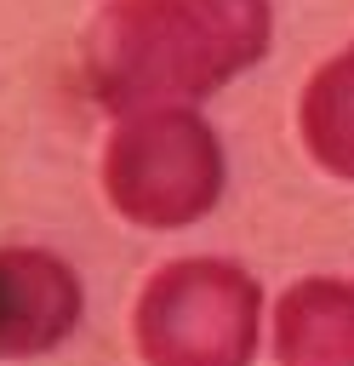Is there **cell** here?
<instances>
[{
  "mask_svg": "<svg viewBox=\"0 0 354 366\" xmlns=\"http://www.w3.org/2000/svg\"><path fill=\"white\" fill-rule=\"evenodd\" d=\"M280 366H354V286L303 280L280 297L274 320Z\"/></svg>",
  "mask_w": 354,
  "mask_h": 366,
  "instance_id": "5",
  "label": "cell"
},
{
  "mask_svg": "<svg viewBox=\"0 0 354 366\" xmlns=\"http://www.w3.org/2000/svg\"><path fill=\"white\" fill-rule=\"evenodd\" d=\"M297 126H303L308 154L331 177H348L354 183V46L343 57H331L308 80L303 109H297Z\"/></svg>",
  "mask_w": 354,
  "mask_h": 366,
  "instance_id": "6",
  "label": "cell"
},
{
  "mask_svg": "<svg viewBox=\"0 0 354 366\" xmlns=\"http://www.w3.org/2000/svg\"><path fill=\"white\" fill-rule=\"evenodd\" d=\"M263 292L240 263L183 257L137 297V349L148 366H251Z\"/></svg>",
  "mask_w": 354,
  "mask_h": 366,
  "instance_id": "3",
  "label": "cell"
},
{
  "mask_svg": "<svg viewBox=\"0 0 354 366\" xmlns=\"http://www.w3.org/2000/svg\"><path fill=\"white\" fill-rule=\"evenodd\" d=\"M80 280L51 252H0V355H46L80 326Z\"/></svg>",
  "mask_w": 354,
  "mask_h": 366,
  "instance_id": "4",
  "label": "cell"
},
{
  "mask_svg": "<svg viewBox=\"0 0 354 366\" xmlns=\"http://www.w3.org/2000/svg\"><path fill=\"white\" fill-rule=\"evenodd\" d=\"M103 194L143 229H183L223 194V149L188 109H143L103 149Z\"/></svg>",
  "mask_w": 354,
  "mask_h": 366,
  "instance_id": "2",
  "label": "cell"
},
{
  "mask_svg": "<svg viewBox=\"0 0 354 366\" xmlns=\"http://www.w3.org/2000/svg\"><path fill=\"white\" fill-rule=\"evenodd\" d=\"M268 51V0H114L80 74L108 114L194 103Z\"/></svg>",
  "mask_w": 354,
  "mask_h": 366,
  "instance_id": "1",
  "label": "cell"
}]
</instances>
